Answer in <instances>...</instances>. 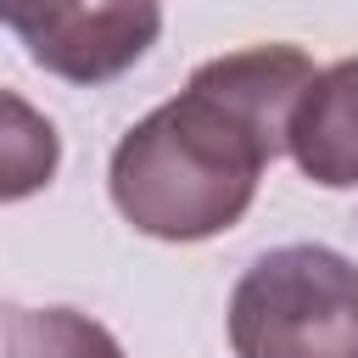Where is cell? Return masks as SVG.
Masks as SVG:
<instances>
[{"instance_id": "5b68a950", "label": "cell", "mask_w": 358, "mask_h": 358, "mask_svg": "<svg viewBox=\"0 0 358 358\" xmlns=\"http://www.w3.org/2000/svg\"><path fill=\"white\" fill-rule=\"evenodd\" d=\"M62 168V134L56 123L28 106L22 95L0 90V201L39 196Z\"/></svg>"}, {"instance_id": "3957f363", "label": "cell", "mask_w": 358, "mask_h": 358, "mask_svg": "<svg viewBox=\"0 0 358 358\" xmlns=\"http://www.w3.org/2000/svg\"><path fill=\"white\" fill-rule=\"evenodd\" d=\"M0 22L34 67L67 84H112L162 34V0H0Z\"/></svg>"}, {"instance_id": "8992f818", "label": "cell", "mask_w": 358, "mask_h": 358, "mask_svg": "<svg viewBox=\"0 0 358 358\" xmlns=\"http://www.w3.org/2000/svg\"><path fill=\"white\" fill-rule=\"evenodd\" d=\"M6 358H123L117 336L73 308H0Z\"/></svg>"}, {"instance_id": "7a4b0ae2", "label": "cell", "mask_w": 358, "mask_h": 358, "mask_svg": "<svg viewBox=\"0 0 358 358\" xmlns=\"http://www.w3.org/2000/svg\"><path fill=\"white\" fill-rule=\"evenodd\" d=\"M235 358H358V263L330 246H274L229 291Z\"/></svg>"}, {"instance_id": "277c9868", "label": "cell", "mask_w": 358, "mask_h": 358, "mask_svg": "<svg viewBox=\"0 0 358 358\" xmlns=\"http://www.w3.org/2000/svg\"><path fill=\"white\" fill-rule=\"evenodd\" d=\"M285 151L324 190L358 185V56L308 78L285 123Z\"/></svg>"}, {"instance_id": "6da1fadb", "label": "cell", "mask_w": 358, "mask_h": 358, "mask_svg": "<svg viewBox=\"0 0 358 358\" xmlns=\"http://www.w3.org/2000/svg\"><path fill=\"white\" fill-rule=\"evenodd\" d=\"M313 62L296 45L213 56L190 84L140 117L112 151V201L151 241H207L246 218L263 168L285 151V123Z\"/></svg>"}]
</instances>
